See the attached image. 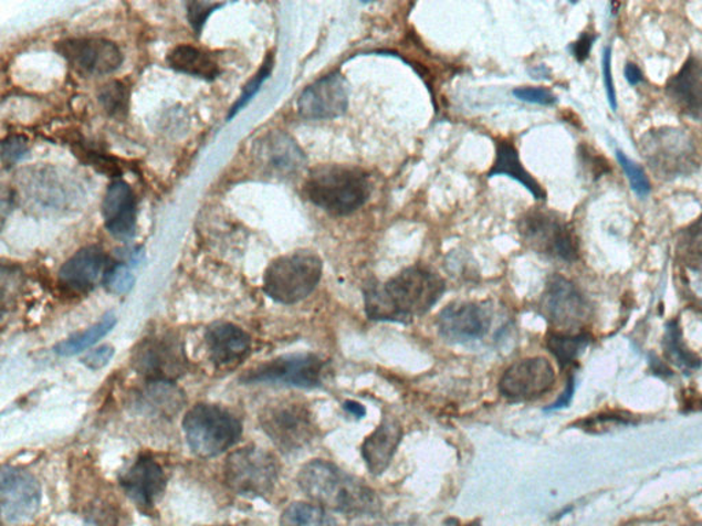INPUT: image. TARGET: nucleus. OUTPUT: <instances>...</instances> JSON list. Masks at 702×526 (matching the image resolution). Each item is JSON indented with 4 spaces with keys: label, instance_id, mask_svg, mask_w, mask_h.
Masks as SVG:
<instances>
[{
    "label": "nucleus",
    "instance_id": "3",
    "mask_svg": "<svg viewBox=\"0 0 702 526\" xmlns=\"http://www.w3.org/2000/svg\"><path fill=\"white\" fill-rule=\"evenodd\" d=\"M304 192L327 213L349 215L367 203L370 182L368 175L356 166L322 165L307 176Z\"/></svg>",
    "mask_w": 702,
    "mask_h": 526
},
{
    "label": "nucleus",
    "instance_id": "21",
    "mask_svg": "<svg viewBox=\"0 0 702 526\" xmlns=\"http://www.w3.org/2000/svg\"><path fill=\"white\" fill-rule=\"evenodd\" d=\"M668 99L684 116L702 119V59L690 55L681 71L668 80Z\"/></svg>",
    "mask_w": 702,
    "mask_h": 526
},
{
    "label": "nucleus",
    "instance_id": "26",
    "mask_svg": "<svg viewBox=\"0 0 702 526\" xmlns=\"http://www.w3.org/2000/svg\"><path fill=\"white\" fill-rule=\"evenodd\" d=\"M168 65L176 72L190 74V76L214 80L219 77L220 66L211 56L201 49L190 44L177 45L167 59Z\"/></svg>",
    "mask_w": 702,
    "mask_h": 526
},
{
    "label": "nucleus",
    "instance_id": "31",
    "mask_svg": "<svg viewBox=\"0 0 702 526\" xmlns=\"http://www.w3.org/2000/svg\"><path fill=\"white\" fill-rule=\"evenodd\" d=\"M99 102L108 116L123 118L128 113L129 93L123 83L113 82L105 85L99 94Z\"/></svg>",
    "mask_w": 702,
    "mask_h": 526
},
{
    "label": "nucleus",
    "instance_id": "2",
    "mask_svg": "<svg viewBox=\"0 0 702 526\" xmlns=\"http://www.w3.org/2000/svg\"><path fill=\"white\" fill-rule=\"evenodd\" d=\"M298 485L315 505L325 511L349 517L374 516L380 511L379 497L373 488L329 461L306 463L300 471Z\"/></svg>",
    "mask_w": 702,
    "mask_h": 526
},
{
    "label": "nucleus",
    "instance_id": "44",
    "mask_svg": "<svg viewBox=\"0 0 702 526\" xmlns=\"http://www.w3.org/2000/svg\"><path fill=\"white\" fill-rule=\"evenodd\" d=\"M344 408L345 410L349 411L350 414L357 417V419H363L365 413H367V410H365L363 404L353 402V400H347V402L344 404Z\"/></svg>",
    "mask_w": 702,
    "mask_h": 526
},
{
    "label": "nucleus",
    "instance_id": "43",
    "mask_svg": "<svg viewBox=\"0 0 702 526\" xmlns=\"http://www.w3.org/2000/svg\"><path fill=\"white\" fill-rule=\"evenodd\" d=\"M625 76L631 85H638L643 82L641 69L633 64H627L625 67Z\"/></svg>",
    "mask_w": 702,
    "mask_h": 526
},
{
    "label": "nucleus",
    "instance_id": "14",
    "mask_svg": "<svg viewBox=\"0 0 702 526\" xmlns=\"http://www.w3.org/2000/svg\"><path fill=\"white\" fill-rule=\"evenodd\" d=\"M74 71L87 76H102L116 72L123 64L122 50L105 39H71L56 45Z\"/></svg>",
    "mask_w": 702,
    "mask_h": 526
},
{
    "label": "nucleus",
    "instance_id": "15",
    "mask_svg": "<svg viewBox=\"0 0 702 526\" xmlns=\"http://www.w3.org/2000/svg\"><path fill=\"white\" fill-rule=\"evenodd\" d=\"M555 369L546 358L535 357L513 364L502 375L499 390L511 400H531L549 392L555 386Z\"/></svg>",
    "mask_w": 702,
    "mask_h": 526
},
{
    "label": "nucleus",
    "instance_id": "30",
    "mask_svg": "<svg viewBox=\"0 0 702 526\" xmlns=\"http://www.w3.org/2000/svg\"><path fill=\"white\" fill-rule=\"evenodd\" d=\"M590 336L587 334H560V332H552L546 337V347L553 356L556 357L558 364L563 368L573 365L584 348L589 345Z\"/></svg>",
    "mask_w": 702,
    "mask_h": 526
},
{
    "label": "nucleus",
    "instance_id": "27",
    "mask_svg": "<svg viewBox=\"0 0 702 526\" xmlns=\"http://www.w3.org/2000/svg\"><path fill=\"white\" fill-rule=\"evenodd\" d=\"M116 324L117 317L114 316L113 313H108L99 323H96L94 327L80 332V334L71 336L70 339L59 343V345L54 347V351L61 357L76 356V354L88 350L90 347H93L101 339H104L108 332H112V329L116 327Z\"/></svg>",
    "mask_w": 702,
    "mask_h": 526
},
{
    "label": "nucleus",
    "instance_id": "16",
    "mask_svg": "<svg viewBox=\"0 0 702 526\" xmlns=\"http://www.w3.org/2000/svg\"><path fill=\"white\" fill-rule=\"evenodd\" d=\"M349 107V87L339 72L317 80L301 94L298 113L305 119H333Z\"/></svg>",
    "mask_w": 702,
    "mask_h": 526
},
{
    "label": "nucleus",
    "instance_id": "12",
    "mask_svg": "<svg viewBox=\"0 0 702 526\" xmlns=\"http://www.w3.org/2000/svg\"><path fill=\"white\" fill-rule=\"evenodd\" d=\"M42 503V488L35 476L20 467L4 466L0 480V505L4 523H31Z\"/></svg>",
    "mask_w": 702,
    "mask_h": 526
},
{
    "label": "nucleus",
    "instance_id": "39",
    "mask_svg": "<svg viewBox=\"0 0 702 526\" xmlns=\"http://www.w3.org/2000/svg\"><path fill=\"white\" fill-rule=\"evenodd\" d=\"M603 76L605 90H607L608 101L610 107L615 112L618 108V101H616L615 83L612 77V50L610 48L605 49L603 56Z\"/></svg>",
    "mask_w": 702,
    "mask_h": 526
},
{
    "label": "nucleus",
    "instance_id": "8",
    "mask_svg": "<svg viewBox=\"0 0 702 526\" xmlns=\"http://www.w3.org/2000/svg\"><path fill=\"white\" fill-rule=\"evenodd\" d=\"M261 427L283 453L304 449L316 438L317 427L307 404L300 400H281L268 404L260 415Z\"/></svg>",
    "mask_w": 702,
    "mask_h": 526
},
{
    "label": "nucleus",
    "instance_id": "36",
    "mask_svg": "<svg viewBox=\"0 0 702 526\" xmlns=\"http://www.w3.org/2000/svg\"><path fill=\"white\" fill-rule=\"evenodd\" d=\"M219 3L191 2L187 6L188 21H190L193 31L197 33L202 31L205 22L209 19L216 9L221 8Z\"/></svg>",
    "mask_w": 702,
    "mask_h": 526
},
{
    "label": "nucleus",
    "instance_id": "23",
    "mask_svg": "<svg viewBox=\"0 0 702 526\" xmlns=\"http://www.w3.org/2000/svg\"><path fill=\"white\" fill-rule=\"evenodd\" d=\"M207 343L211 362L220 368L241 364L251 350L247 332L230 323L211 325L207 332Z\"/></svg>",
    "mask_w": 702,
    "mask_h": 526
},
{
    "label": "nucleus",
    "instance_id": "5",
    "mask_svg": "<svg viewBox=\"0 0 702 526\" xmlns=\"http://www.w3.org/2000/svg\"><path fill=\"white\" fill-rule=\"evenodd\" d=\"M323 276V261L313 251H295L281 256L268 266L264 291L282 305H294L316 290Z\"/></svg>",
    "mask_w": 702,
    "mask_h": 526
},
{
    "label": "nucleus",
    "instance_id": "10",
    "mask_svg": "<svg viewBox=\"0 0 702 526\" xmlns=\"http://www.w3.org/2000/svg\"><path fill=\"white\" fill-rule=\"evenodd\" d=\"M542 316L560 334H581L591 318V306L569 280L553 276L541 297Z\"/></svg>",
    "mask_w": 702,
    "mask_h": 526
},
{
    "label": "nucleus",
    "instance_id": "6",
    "mask_svg": "<svg viewBox=\"0 0 702 526\" xmlns=\"http://www.w3.org/2000/svg\"><path fill=\"white\" fill-rule=\"evenodd\" d=\"M186 440L193 454L201 459L226 453L239 442L243 428L230 411L214 404H197L182 420Z\"/></svg>",
    "mask_w": 702,
    "mask_h": 526
},
{
    "label": "nucleus",
    "instance_id": "29",
    "mask_svg": "<svg viewBox=\"0 0 702 526\" xmlns=\"http://www.w3.org/2000/svg\"><path fill=\"white\" fill-rule=\"evenodd\" d=\"M281 526H340V524L324 507L298 502L285 508Z\"/></svg>",
    "mask_w": 702,
    "mask_h": 526
},
{
    "label": "nucleus",
    "instance_id": "46",
    "mask_svg": "<svg viewBox=\"0 0 702 526\" xmlns=\"http://www.w3.org/2000/svg\"><path fill=\"white\" fill-rule=\"evenodd\" d=\"M465 526H479V523H473V524L465 525Z\"/></svg>",
    "mask_w": 702,
    "mask_h": 526
},
{
    "label": "nucleus",
    "instance_id": "11",
    "mask_svg": "<svg viewBox=\"0 0 702 526\" xmlns=\"http://www.w3.org/2000/svg\"><path fill=\"white\" fill-rule=\"evenodd\" d=\"M324 375V362L313 354H294L273 359L247 371L244 385H284L300 388L317 387Z\"/></svg>",
    "mask_w": 702,
    "mask_h": 526
},
{
    "label": "nucleus",
    "instance_id": "20",
    "mask_svg": "<svg viewBox=\"0 0 702 526\" xmlns=\"http://www.w3.org/2000/svg\"><path fill=\"white\" fill-rule=\"evenodd\" d=\"M108 269L111 266L104 250L88 245L64 263L60 271V283L71 293H88L101 280L105 282Z\"/></svg>",
    "mask_w": 702,
    "mask_h": 526
},
{
    "label": "nucleus",
    "instance_id": "9",
    "mask_svg": "<svg viewBox=\"0 0 702 526\" xmlns=\"http://www.w3.org/2000/svg\"><path fill=\"white\" fill-rule=\"evenodd\" d=\"M228 487L243 496H265L277 483L279 463L266 450L243 448L228 456L224 466Z\"/></svg>",
    "mask_w": 702,
    "mask_h": 526
},
{
    "label": "nucleus",
    "instance_id": "25",
    "mask_svg": "<svg viewBox=\"0 0 702 526\" xmlns=\"http://www.w3.org/2000/svg\"><path fill=\"white\" fill-rule=\"evenodd\" d=\"M494 176L511 177V179L516 180L517 182H521L523 187H526L536 200L546 199L544 188H542L539 182L536 181L526 169H524L516 147L510 141L501 140L496 143L495 161L493 168L490 169L488 173V177Z\"/></svg>",
    "mask_w": 702,
    "mask_h": 526
},
{
    "label": "nucleus",
    "instance_id": "18",
    "mask_svg": "<svg viewBox=\"0 0 702 526\" xmlns=\"http://www.w3.org/2000/svg\"><path fill=\"white\" fill-rule=\"evenodd\" d=\"M255 159L268 173L290 177L300 173L306 165L305 152L293 137L284 132H271L256 141Z\"/></svg>",
    "mask_w": 702,
    "mask_h": 526
},
{
    "label": "nucleus",
    "instance_id": "35",
    "mask_svg": "<svg viewBox=\"0 0 702 526\" xmlns=\"http://www.w3.org/2000/svg\"><path fill=\"white\" fill-rule=\"evenodd\" d=\"M105 285L113 294H128L135 285V276L127 266L114 265L108 269L105 277Z\"/></svg>",
    "mask_w": 702,
    "mask_h": 526
},
{
    "label": "nucleus",
    "instance_id": "34",
    "mask_svg": "<svg viewBox=\"0 0 702 526\" xmlns=\"http://www.w3.org/2000/svg\"><path fill=\"white\" fill-rule=\"evenodd\" d=\"M272 66H273V61H272V55H270L265 60L264 65L261 66L259 73H256L255 76L250 80L247 87H244L241 98H239L235 105H233V107L230 111V114H228V118L235 117L237 114L241 112L242 108L247 106L251 99L254 98L255 94L259 93L262 83H264L265 80L270 77V74L272 72Z\"/></svg>",
    "mask_w": 702,
    "mask_h": 526
},
{
    "label": "nucleus",
    "instance_id": "1",
    "mask_svg": "<svg viewBox=\"0 0 702 526\" xmlns=\"http://www.w3.org/2000/svg\"><path fill=\"white\" fill-rule=\"evenodd\" d=\"M444 291V280L436 271L415 265L384 285L369 284L364 294L365 311L376 322L408 323L430 312Z\"/></svg>",
    "mask_w": 702,
    "mask_h": 526
},
{
    "label": "nucleus",
    "instance_id": "42",
    "mask_svg": "<svg viewBox=\"0 0 702 526\" xmlns=\"http://www.w3.org/2000/svg\"><path fill=\"white\" fill-rule=\"evenodd\" d=\"M574 391H575L574 379H570L562 397L558 398L557 402L553 403L552 408L547 410H557V409L565 408V406H567L570 402V399H573Z\"/></svg>",
    "mask_w": 702,
    "mask_h": 526
},
{
    "label": "nucleus",
    "instance_id": "7",
    "mask_svg": "<svg viewBox=\"0 0 702 526\" xmlns=\"http://www.w3.org/2000/svg\"><path fill=\"white\" fill-rule=\"evenodd\" d=\"M523 243L535 253L563 262L579 259L578 239L562 215L545 209H531L517 224Z\"/></svg>",
    "mask_w": 702,
    "mask_h": 526
},
{
    "label": "nucleus",
    "instance_id": "45",
    "mask_svg": "<svg viewBox=\"0 0 702 526\" xmlns=\"http://www.w3.org/2000/svg\"><path fill=\"white\" fill-rule=\"evenodd\" d=\"M689 526H702V523H695V524H692V525H689Z\"/></svg>",
    "mask_w": 702,
    "mask_h": 526
},
{
    "label": "nucleus",
    "instance_id": "32",
    "mask_svg": "<svg viewBox=\"0 0 702 526\" xmlns=\"http://www.w3.org/2000/svg\"><path fill=\"white\" fill-rule=\"evenodd\" d=\"M667 350L670 351L671 357L675 359L677 364L682 365L683 368H699L700 359L684 347L681 339V332H679V327L675 322L668 325Z\"/></svg>",
    "mask_w": 702,
    "mask_h": 526
},
{
    "label": "nucleus",
    "instance_id": "41",
    "mask_svg": "<svg viewBox=\"0 0 702 526\" xmlns=\"http://www.w3.org/2000/svg\"><path fill=\"white\" fill-rule=\"evenodd\" d=\"M596 38L591 36L590 33H584L576 40L573 44V54L576 60L579 62H585L589 59L590 50L593 48V43H595Z\"/></svg>",
    "mask_w": 702,
    "mask_h": 526
},
{
    "label": "nucleus",
    "instance_id": "19",
    "mask_svg": "<svg viewBox=\"0 0 702 526\" xmlns=\"http://www.w3.org/2000/svg\"><path fill=\"white\" fill-rule=\"evenodd\" d=\"M124 493L140 507L143 512H151L157 501L167 488V476L157 461L150 456H142L119 477Z\"/></svg>",
    "mask_w": 702,
    "mask_h": 526
},
{
    "label": "nucleus",
    "instance_id": "13",
    "mask_svg": "<svg viewBox=\"0 0 702 526\" xmlns=\"http://www.w3.org/2000/svg\"><path fill=\"white\" fill-rule=\"evenodd\" d=\"M133 365L148 380L172 382L185 374L187 358L185 348L175 337H153L135 348Z\"/></svg>",
    "mask_w": 702,
    "mask_h": 526
},
{
    "label": "nucleus",
    "instance_id": "38",
    "mask_svg": "<svg viewBox=\"0 0 702 526\" xmlns=\"http://www.w3.org/2000/svg\"><path fill=\"white\" fill-rule=\"evenodd\" d=\"M2 150L3 165L10 166L24 156L28 150V145L22 137L10 136L8 140L3 141Z\"/></svg>",
    "mask_w": 702,
    "mask_h": 526
},
{
    "label": "nucleus",
    "instance_id": "4",
    "mask_svg": "<svg viewBox=\"0 0 702 526\" xmlns=\"http://www.w3.org/2000/svg\"><path fill=\"white\" fill-rule=\"evenodd\" d=\"M637 147L645 164L659 180L673 181L692 176L701 166L698 141L683 129H650L641 136Z\"/></svg>",
    "mask_w": 702,
    "mask_h": 526
},
{
    "label": "nucleus",
    "instance_id": "28",
    "mask_svg": "<svg viewBox=\"0 0 702 526\" xmlns=\"http://www.w3.org/2000/svg\"><path fill=\"white\" fill-rule=\"evenodd\" d=\"M677 255L689 271L702 274V215L679 232Z\"/></svg>",
    "mask_w": 702,
    "mask_h": 526
},
{
    "label": "nucleus",
    "instance_id": "22",
    "mask_svg": "<svg viewBox=\"0 0 702 526\" xmlns=\"http://www.w3.org/2000/svg\"><path fill=\"white\" fill-rule=\"evenodd\" d=\"M107 231L118 239H130L136 228V199L133 190L122 180L108 186L102 206Z\"/></svg>",
    "mask_w": 702,
    "mask_h": 526
},
{
    "label": "nucleus",
    "instance_id": "33",
    "mask_svg": "<svg viewBox=\"0 0 702 526\" xmlns=\"http://www.w3.org/2000/svg\"><path fill=\"white\" fill-rule=\"evenodd\" d=\"M616 157H618V161L621 169L625 170L627 179L630 180L632 191L636 192L639 198L648 197L650 192V182L641 166L631 161V159L621 151L616 152Z\"/></svg>",
    "mask_w": 702,
    "mask_h": 526
},
{
    "label": "nucleus",
    "instance_id": "40",
    "mask_svg": "<svg viewBox=\"0 0 702 526\" xmlns=\"http://www.w3.org/2000/svg\"><path fill=\"white\" fill-rule=\"evenodd\" d=\"M113 357L114 348L112 346H102L83 357L82 362L90 369L98 370L111 362Z\"/></svg>",
    "mask_w": 702,
    "mask_h": 526
},
{
    "label": "nucleus",
    "instance_id": "17",
    "mask_svg": "<svg viewBox=\"0 0 702 526\" xmlns=\"http://www.w3.org/2000/svg\"><path fill=\"white\" fill-rule=\"evenodd\" d=\"M492 317L486 307L473 302L454 303L438 316V329L443 339L464 343L482 339L488 334Z\"/></svg>",
    "mask_w": 702,
    "mask_h": 526
},
{
    "label": "nucleus",
    "instance_id": "37",
    "mask_svg": "<svg viewBox=\"0 0 702 526\" xmlns=\"http://www.w3.org/2000/svg\"><path fill=\"white\" fill-rule=\"evenodd\" d=\"M513 95L517 99L528 103H535V105L552 106L556 103V96L552 91L541 87H524L513 91Z\"/></svg>",
    "mask_w": 702,
    "mask_h": 526
},
{
    "label": "nucleus",
    "instance_id": "24",
    "mask_svg": "<svg viewBox=\"0 0 702 526\" xmlns=\"http://www.w3.org/2000/svg\"><path fill=\"white\" fill-rule=\"evenodd\" d=\"M401 440V422L396 417L385 415L379 427L365 439L363 444V459L370 473L379 476L390 466Z\"/></svg>",
    "mask_w": 702,
    "mask_h": 526
}]
</instances>
